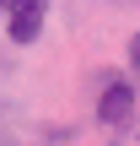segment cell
<instances>
[{"instance_id":"cell-1","label":"cell","mask_w":140,"mask_h":146,"mask_svg":"<svg viewBox=\"0 0 140 146\" xmlns=\"http://www.w3.org/2000/svg\"><path fill=\"white\" fill-rule=\"evenodd\" d=\"M43 22H49V0H11V5H5V33H11V43H38Z\"/></svg>"},{"instance_id":"cell-2","label":"cell","mask_w":140,"mask_h":146,"mask_svg":"<svg viewBox=\"0 0 140 146\" xmlns=\"http://www.w3.org/2000/svg\"><path fill=\"white\" fill-rule=\"evenodd\" d=\"M97 119H103L108 130H124V125L135 119V87H129V81H108L103 98H97Z\"/></svg>"},{"instance_id":"cell-3","label":"cell","mask_w":140,"mask_h":146,"mask_svg":"<svg viewBox=\"0 0 140 146\" xmlns=\"http://www.w3.org/2000/svg\"><path fill=\"white\" fill-rule=\"evenodd\" d=\"M129 65H135V70H140V33H135V38H129Z\"/></svg>"},{"instance_id":"cell-4","label":"cell","mask_w":140,"mask_h":146,"mask_svg":"<svg viewBox=\"0 0 140 146\" xmlns=\"http://www.w3.org/2000/svg\"><path fill=\"white\" fill-rule=\"evenodd\" d=\"M5 5H11V0H0V11H5Z\"/></svg>"}]
</instances>
